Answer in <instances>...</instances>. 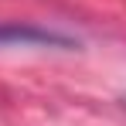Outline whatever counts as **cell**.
<instances>
[{
	"label": "cell",
	"instance_id": "cell-1",
	"mask_svg": "<svg viewBox=\"0 0 126 126\" xmlns=\"http://www.w3.org/2000/svg\"><path fill=\"white\" fill-rule=\"evenodd\" d=\"M0 44H62L68 48L72 41L55 31L34 27V24H0Z\"/></svg>",
	"mask_w": 126,
	"mask_h": 126
}]
</instances>
